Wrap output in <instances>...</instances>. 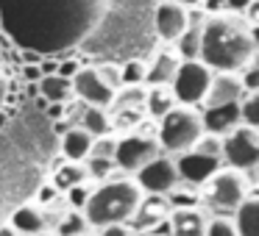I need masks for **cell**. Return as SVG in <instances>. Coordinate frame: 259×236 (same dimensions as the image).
Returning a JSON list of instances; mask_svg holds the SVG:
<instances>
[{"label":"cell","mask_w":259,"mask_h":236,"mask_svg":"<svg viewBox=\"0 0 259 236\" xmlns=\"http://www.w3.org/2000/svg\"><path fill=\"white\" fill-rule=\"evenodd\" d=\"M170 228H173V236H203L206 219L192 208H179L170 219Z\"/></svg>","instance_id":"17"},{"label":"cell","mask_w":259,"mask_h":236,"mask_svg":"<svg viewBox=\"0 0 259 236\" xmlns=\"http://www.w3.org/2000/svg\"><path fill=\"white\" fill-rule=\"evenodd\" d=\"M78 70H81V67H78L75 62H64V64H62V70H59V75H62V78H73V75L78 73Z\"/></svg>","instance_id":"38"},{"label":"cell","mask_w":259,"mask_h":236,"mask_svg":"<svg viewBox=\"0 0 259 236\" xmlns=\"http://www.w3.org/2000/svg\"><path fill=\"white\" fill-rule=\"evenodd\" d=\"M87 178H90V175H87V167H84V164L70 161V164H64V167H59V172H56V189H64V192H67L70 186L84 184Z\"/></svg>","instance_id":"23"},{"label":"cell","mask_w":259,"mask_h":236,"mask_svg":"<svg viewBox=\"0 0 259 236\" xmlns=\"http://www.w3.org/2000/svg\"><path fill=\"white\" fill-rule=\"evenodd\" d=\"M192 147H195L198 153H206V156H220V139L214 134H201V139Z\"/></svg>","instance_id":"32"},{"label":"cell","mask_w":259,"mask_h":236,"mask_svg":"<svg viewBox=\"0 0 259 236\" xmlns=\"http://www.w3.org/2000/svg\"><path fill=\"white\" fill-rule=\"evenodd\" d=\"M159 150H162L159 142L151 139V136H145V134L125 136V139H117V145H114L112 161L117 164L120 169H125V172H137L142 164H148L151 158H156Z\"/></svg>","instance_id":"7"},{"label":"cell","mask_w":259,"mask_h":236,"mask_svg":"<svg viewBox=\"0 0 259 236\" xmlns=\"http://www.w3.org/2000/svg\"><path fill=\"white\" fill-rule=\"evenodd\" d=\"M242 89H245V92H256L259 89V67H256V64H248V67H245V75H242Z\"/></svg>","instance_id":"34"},{"label":"cell","mask_w":259,"mask_h":236,"mask_svg":"<svg viewBox=\"0 0 259 236\" xmlns=\"http://www.w3.org/2000/svg\"><path fill=\"white\" fill-rule=\"evenodd\" d=\"M90 161H87V175L90 178H109V172H112V158H98V156H87Z\"/></svg>","instance_id":"30"},{"label":"cell","mask_w":259,"mask_h":236,"mask_svg":"<svg viewBox=\"0 0 259 236\" xmlns=\"http://www.w3.org/2000/svg\"><path fill=\"white\" fill-rule=\"evenodd\" d=\"M90 147H92V134H87L84 128H75V125L67 128V134H64V139H62V150L70 161L87 158L90 156Z\"/></svg>","instance_id":"18"},{"label":"cell","mask_w":259,"mask_h":236,"mask_svg":"<svg viewBox=\"0 0 259 236\" xmlns=\"http://www.w3.org/2000/svg\"><path fill=\"white\" fill-rule=\"evenodd\" d=\"M114 145H117V139H112L109 134H103V136H98V139H92L90 156H98V158H112V156H114Z\"/></svg>","instance_id":"29"},{"label":"cell","mask_w":259,"mask_h":236,"mask_svg":"<svg viewBox=\"0 0 259 236\" xmlns=\"http://www.w3.org/2000/svg\"><path fill=\"white\" fill-rule=\"evenodd\" d=\"M142 120L140 108H123V111H114V125L117 128H128V125H137Z\"/></svg>","instance_id":"33"},{"label":"cell","mask_w":259,"mask_h":236,"mask_svg":"<svg viewBox=\"0 0 259 236\" xmlns=\"http://www.w3.org/2000/svg\"><path fill=\"white\" fill-rule=\"evenodd\" d=\"M39 92L48 103H67L73 97V84H70V78H62L59 73H51L45 78H39Z\"/></svg>","instance_id":"19"},{"label":"cell","mask_w":259,"mask_h":236,"mask_svg":"<svg viewBox=\"0 0 259 236\" xmlns=\"http://www.w3.org/2000/svg\"><path fill=\"white\" fill-rule=\"evenodd\" d=\"M212 203H218L220 208H237L245 197V181H242L240 169H223L214 172L212 189H209Z\"/></svg>","instance_id":"11"},{"label":"cell","mask_w":259,"mask_h":236,"mask_svg":"<svg viewBox=\"0 0 259 236\" xmlns=\"http://www.w3.org/2000/svg\"><path fill=\"white\" fill-rule=\"evenodd\" d=\"M142 203V189L134 181H109L90 192L84 203V219L87 225H112V222H125L137 214Z\"/></svg>","instance_id":"3"},{"label":"cell","mask_w":259,"mask_h":236,"mask_svg":"<svg viewBox=\"0 0 259 236\" xmlns=\"http://www.w3.org/2000/svg\"><path fill=\"white\" fill-rule=\"evenodd\" d=\"M87 197H90V192H87L81 184H75V186H70V189H67V200H70V206H73V208H84Z\"/></svg>","instance_id":"35"},{"label":"cell","mask_w":259,"mask_h":236,"mask_svg":"<svg viewBox=\"0 0 259 236\" xmlns=\"http://www.w3.org/2000/svg\"><path fill=\"white\" fill-rule=\"evenodd\" d=\"M176 70H179V58L173 56V53H159L156 62L151 64V67H145V81L151 86H170V81H173Z\"/></svg>","instance_id":"15"},{"label":"cell","mask_w":259,"mask_h":236,"mask_svg":"<svg viewBox=\"0 0 259 236\" xmlns=\"http://www.w3.org/2000/svg\"><path fill=\"white\" fill-rule=\"evenodd\" d=\"M14 233H17L14 228H0V236H14Z\"/></svg>","instance_id":"41"},{"label":"cell","mask_w":259,"mask_h":236,"mask_svg":"<svg viewBox=\"0 0 259 236\" xmlns=\"http://www.w3.org/2000/svg\"><path fill=\"white\" fill-rule=\"evenodd\" d=\"M145 81V64L140 62V58H134V62H125L123 67H120V84L125 86H137Z\"/></svg>","instance_id":"27"},{"label":"cell","mask_w":259,"mask_h":236,"mask_svg":"<svg viewBox=\"0 0 259 236\" xmlns=\"http://www.w3.org/2000/svg\"><path fill=\"white\" fill-rule=\"evenodd\" d=\"M31 236H48V233H31Z\"/></svg>","instance_id":"42"},{"label":"cell","mask_w":259,"mask_h":236,"mask_svg":"<svg viewBox=\"0 0 259 236\" xmlns=\"http://www.w3.org/2000/svg\"><path fill=\"white\" fill-rule=\"evenodd\" d=\"M14 222V230L17 233H42V228H45V217H42V211H36L34 206H23L14 211L12 217Z\"/></svg>","instance_id":"21"},{"label":"cell","mask_w":259,"mask_h":236,"mask_svg":"<svg viewBox=\"0 0 259 236\" xmlns=\"http://www.w3.org/2000/svg\"><path fill=\"white\" fill-rule=\"evenodd\" d=\"M112 0H0V25L25 53L59 56L87 42Z\"/></svg>","instance_id":"1"},{"label":"cell","mask_w":259,"mask_h":236,"mask_svg":"<svg viewBox=\"0 0 259 236\" xmlns=\"http://www.w3.org/2000/svg\"><path fill=\"white\" fill-rule=\"evenodd\" d=\"M237 236H259V200L242 197L237 206Z\"/></svg>","instance_id":"16"},{"label":"cell","mask_w":259,"mask_h":236,"mask_svg":"<svg viewBox=\"0 0 259 236\" xmlns=\"http://www.w3.org/2000/svg\"><path fill=\"white\" fill-rule=\"evenodd\" d=\"M142 106L148 108V114L151 117H162V114H167L170 108L176 106V97H173V89H167V86H153V89L145 92V103Z\"/></svg>","instance_id":"20"},{"label":"cell","mask_w":259,"mask_h":236,"mask_svg":"<svg viewBox=\"0 0 259 236\" xmlns=\"http://www.w3.org/2000/svg\"><path fill=\"white\" fill-rule=\"evenodd\" d=\"M220 153L231 164V169H253L259 161L256 128H251V125H237V128H231L226 134V139L220 142Z\"/></svg>","instance_id":"6"},{"label":"cell","mask_w":259,"mask_h":236,"mask_svg":"<svg viewBox=\"0 0 259 236\" xmlns=\"http://www.w3.org/2000/svg\"><path fill=\"white\" fill-rule=\"evenodd\" d=\"M84 228H87V219L78 211H70L59 222V236H78V233H84Z\"/></svg>","instance_id":"28"},{"label":"cell","mask_w":259,"mask_h":236,"mask_svg":"<svg viewBox=\"0 0 259 236\" xmlns=\"http://www.w3.org/2000/svg\"><path fill=\"white\" fill-rule=\"evenodd\" d=\"M209 70L240 73L256 58V34L240 12H214L201 25V53Z\"/></svg>","instance_id":"2"},{"label":"cell","mask_w":259,"mask_h":236,"mask_svg":"<svg viewBox=\"0 0 259 236\" xmlns=\"http://www.w3.org/2000/svg\"><path fill=\"white\" fill-rule=\"evenodd\" d=\"M170 84H173L176 103L195 106V103H203V97H206V89L212 84V70L201 58H187V62H179V70H176Z\"/></svg>","instance_id":"5"},{"label":"cell","mask_w":259,"mask_h":236,"mask_svg":"<svg viewBox=\"0 0 259 236\" xmlns=\"http://www.w3.org/2000/svg\"><path fill=\"white\" fill-rule=\"evenodd\" d=\"M242 95H245V89H242L240 75L220 73L218 78L212 75V84H209L206 97H203V100H206V106H223V103H237Z\"/></svg>","instance_id":"14"},{"label":"cell","mask_w":259,"mask_h":236,"mask_svg":"<svg viewBox=\"0 0 259 236\" xmlns=\"http://www.w3.org/2000/svg\"><path fill=\"white\" fill-rule=\"evenodd\" d=\"M103 236H131V233L120 222H112V225H103Z\"/></svg>","instance_id":"36"},{"label":"cell","mask_w":259,"mask_h":236,"mask_svg":"<svg viewBox=\"0 0 259 236\" xmlns=\"http://www.w3.org/2000/svg\"><path fill=\"white\" fill-rule=\"evenodd\" d=\"M78 236H84V233H78Z\"/></svg>","instance_id":"43"},{"label":"cell","mask_w":259,"mask_h":236,"mask_svg":"<svg viewBox=\"0 0 259 236\" xmlns=\"http://www.w3.org/2000/svg\"><path fill=\"white\" fill-rule=\"evenodd\" d=\"M176 184H179V169H176V161H170V158L156 156L137 169V186L151 192V195L173 192Z\"/></svg>","instance_id":"9"},{"label":"cell","mask_w":259,"mask_h":236,"mask_svg":"<svg viewBox=\"0 0 259 236\" xmlns=\"http://www.w3.org/2000/svg\"><path fill=\"white\" fill-rule=\"evenodd\" d=\"M201 6L206 9L209 14H214V12H223V9L229 6V0H203Z\"/></svg>","instance_id":"37"},{"label":"cell","mask_w":259,"mask_h":236,"mask_svg":"<svg viewBox=\"0 0 259 236\" xmlns=\"http://www.w3.org/2000/svg\"><path fill=\"white\" fill-rule=\"evenodd\" d=\"M203 236H237V230L229 219H212L203 228Z\"/></svg>","instance_id":"31"},{"label":"cell","mask_w":259,"mask_h":236,"mask_svg":"<svg viewBox=\"0 0 259 236\" xmlns=\"http://www.w3.org/2000/svg\"><path fill=\"white\" fill-rule=\"evenodd\" d=\"M220 167L218 156H206V153H198L195 147L181 153V158L176 161V169H179V181H187V184H203L209 181Z\"/></svg>","instance_id":"10"},{"label":"cell","mask_w":259,"mask_h":236,"mask_svg":"<svg viewBox=\"0 0 259 236\" xmlns=\"http://www.w3.org/2000/svg\"><path fill=\"white\" fill-rule=\"evenodd\" d=\"M187 28V9L176 0H164L156 9V34L164 42H176Z\"/></svg>","instance_id":"12"},{"label":"cell","mask_w":259,"mask_h":236,"mask_svg":"<svg viewBox=\"0 0 259 236\" xmlns=\"http://www.w3.org/2000/svg\"><path fill=\"white\" fill-rule=\"evenodd\" d=\"M240 123L256 128L259 125V95L256 92H245L240 97Z\"/></svg>","instance_id":"26"},{"label":"cell","mask_w":259,"mask_h":236,"mask_svg":"<svg viewBox=\"0 0 259 236\" xmlns=\"http://www.w3.org/2000/svg\"><path fill=\"white\" fill-rule=\"evenodd\" d=\"M203 125L201 117L190 108H170L167 114L159 117V147L167 153H184L201 139Z\"/></svg>","instance_id":"4"},{"label":"cell","mask_w":259,"mask_h":236,"mask_svg":"<svg viewBox=\"0 0 259 236\" xmlns=\"http://www.w3.org/2000/svg\"><path fill=\"white\" fill-rule=\"evenodd\" d=\"M142 103H145V89H140V84L123 89L120 95L114 92V97H112L114 111H123V108H140V111H142Z\"/></svg>","instance_id":"25"},{"label":"cell","mask_w":259,"mask_h":236,"mask_svg":"<svg viewBox=\"0 0 259 236\" xmlns=\"http://www.w3.org/2000/svg\"><path fill=\"white\" fill-rule=\"evenodd\" d=\"M3 100H6V78L0 73V106H3Z\"/></svg>","instance_id":"40"},{"label":"cell","mask_w":259,"mask_h":236,"mask_svg":"<svg viewBox=\"0 0 259 236\" xmlns=\"http://www.w3.org/2000/svg\"><path fill=\"white\" fill-rule=\"evenodd\" d=\"M179 56L184 58H198V53H201V25H187L184 34L179 36Z\"/></svg>","instance_id":"24"},{"label":"cell","mask_w":259,"mask_h":236,"mask_svg":"<svg viewBox=\"0 0 259 236\" xmlns=\"http://www.w3.org/2000/svg\"><path fill=\"white\" fill-rule=\"evenodd\" d=\"M176 3H181L184 9H198L203 3V0H176Z\"/></svg>","instance_id":"39"},{"label":"cell","mask_w":259,"mask_h":236,"mask_svg":"<svg viewBox=\"0 0 259 236\" xmlns=\"http://www.w3.org/2000/svg\"><path fill=\"white\" fill-rule=\"evenodd\" d=\"M81 128L92 136H103V134H109L112 123H109V114L101 106H87L81 111Z\"/></svg>","instance_id":"22"},{"label":"cell","mask_w":259,"mask_h":236,"mask_svg":"<svg viewBox=\"0 0 259 236\" xmlns=\"http://www.w3.org/2000/svg\"><path fill=\"white\" fill-rule=\"evenodd\" d=\"M73 84V95H78L87 106H101V108H109L112 106V97H114V86L106 84V78L101 75L98 67H84L70 78Z\"/></svg>","instance_id":"8"},{"label":"cell","mask_w":259,"mask_h":236,"mask_svg":"<svg viewBox=\"0 0 259 236\" xmlns=\"http://www.w3.org/2000/svg\"><path fill=\"white\" fill-rule=\"evenodd\" d=\"M201 125H203V134H214V136L229 134L231 128L240 125V100L223 103V106H206Z\"/></svg>","instance_id":"13"}]
</instances>
